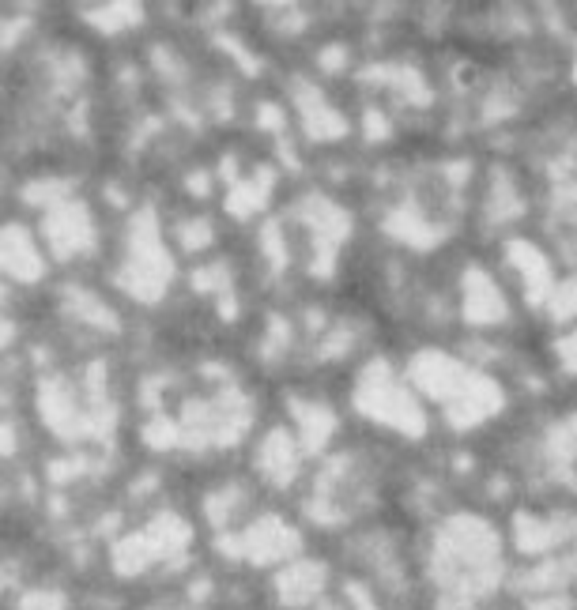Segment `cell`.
<instances>
[{"label":"cell","mask_w":577,"mask_h":610,"mask_svg":"<svg viewBox=\"0 0 577 610\" xmlns=\"http://www.w3.org/2000/svg\"><path fill=\"white\" fill-rule=\"evenodd\" d=\"M19 610H61V595H46V592L27 595V599L19 603Z\"/></svg>","instance_id":"1"}]
</instances>
